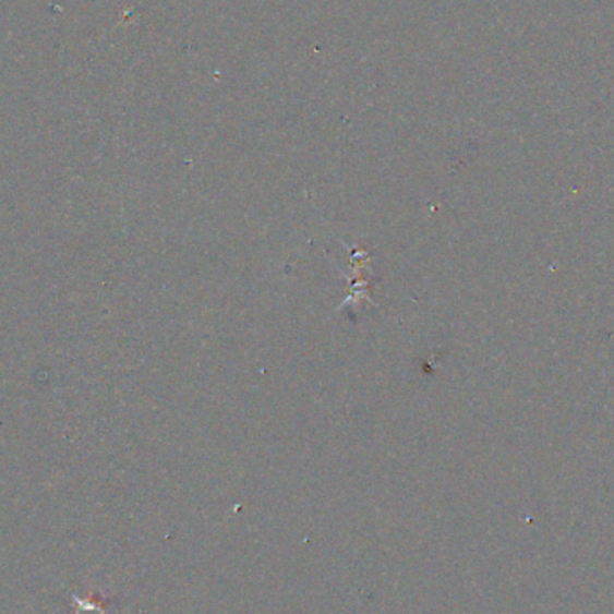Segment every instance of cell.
<instances>
[{
  "label": "cell",
  "instance_id": "1",
  "mask_svg": "<svg viewBox=\"0 0 614 614\" xmlns=\"http://www.w3.org/2000/svg\"><path fill=\"white\" fill-rule=\"evenodd\" d=\"M72 607L76 614H105L107 605L103 600L82 599L76 593H72Z\"/></svg>",
  "mask_w": 614,
  "mask_h": 614
}]
</instances>
